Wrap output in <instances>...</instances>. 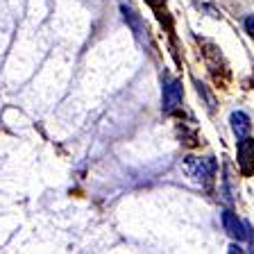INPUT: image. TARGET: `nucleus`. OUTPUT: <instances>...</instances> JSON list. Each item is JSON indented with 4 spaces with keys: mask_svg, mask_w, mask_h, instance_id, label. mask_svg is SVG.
<instances>
[{
    "mask_svg": "<svg viewBox=\"0 0 254 254\" xmlns=\"http://www.w3.org/2000/svg\"><path fill=\"white\" fill-rule=\"evenodd\" d=\"M182 95H184V89H182V82L177 77H170V75H164L161 77V109L166 114L175 111L182 105Z\"/></svg>",
    "mask_w": 254,
    "mask_h": 254,
    "instance_id": "f257e3e1",
    "label": "nucleus"
},
{
    "mask_svg": "<svg viewBox=\"0 0 254 254\" xmlns=\"http://www.w3.org/2000/svg\"><path fill=\"white\" fill-rule=\"evenodd\" d=\"M222 227H225V232H227L232 238H236V241H250V238H252L250 225L243 222L234 211H229V209L222 211Z\"/></svg>",
    "mask_w": 254,
    "mask_h": 254,
    "instance_id": "f03ea898",
    "label": "nucleus"
},
{
    "mask_svg": "<svg viewBox=\"0 0 254 254\" xmlns=\"http://www.w3.org/2000/svg\"><path fill=\"white\" fill-rule=\"evenodd\" d=\"M186 168H189V173L193 175L197 182H202V184H206V182L213 177V173H216V164H213L211 157H204V159L189 157V161H186Z\"/></svg>",
    "mask_w": 254,
    "mask_h": 254,
    "instance_id": "7ed1b4c3",
    "label": "nucleus"
},
{
    "mask_svg": "<svg viewBox=\"0 0 254 254\" xmlns=\"http://www.w3.org/2000/svg\"><path fill=\"white\" fill-rule=\"evenodd\" d=\"M238 168L245 177L254 173V138L245 136V138H238Z\"/></svg>",
    "mask_w": 254,
    "mask_h": 254,
    "instance_id": "20e7f679",
    "label": "nucleus"
},
{
    "mask_svg": "<svg viewBox=\"0 0 254 254\" xmlns=\"http://www.w3.org/2000/svg\"><path fill=\"white\" fill-rule=\"evenodd\" d=\"M229 125H232V132L236 138H245L250 134V116L245 111H234L229 116Z\"/></svg>",
    "mask_w": 254,
    "mask_h": 254,
    "instance_id": "39448f33",
    "label": "nucleus"
},
{
    "mask_svg": "<svg viewBox=\"0 0 254 254\" xmlns=\"http://www.w3.org/2000/svg\"><path fill=\"white\" fill-rule=\"evenodd\" d=\"M121 11H123V16H125V21L129 23V27L134 30V34H136V37H141V34H143V25H141V18L136 16V11L129 9L127 5H121Z\"/></svg>",
    "mask_w": 254,
    "mask_h": 254,
    "instance_id": "423d86ee",
    "label": "nucleus"
},
{
    "mask_svg": "<svg viewBox=\"0 0 254 254\" xmlns=\"http://www.w3.org/2000/svg\"><path fill=\"white\" fill-rule=\"evenodd\" d=\"M243 25H245V32H248L250 37L254 39V14H250L248 18H245V23H243Z\"/></svg>",
    "mask_w": 254,
    "mask_h": 254,
    "instance_id": "0eeeda50",
    "label": "nucleus"
},
{
    "mask_svg": "<svg viewBox=\"0 0 254 254\" xmlns=\"http://www.w3.org/2000/svg\"><path fill=\"white\" fill-rule=\"evenodd\" d=\"M150 7H159V5H164V0H145Z\"/></svg>",
    "mask_w": 254,
    "mask_h": 254,
    "instance_id": "6e6552de",
    "label": "nucleus"
},
{
    "mask_svg": "<svg viewBox=\"0 0 254 254\" xmlns=\"http://www.w3.org/2000/svg\"><path fill=\"white\" fill-rule=\"evenodd\" d=\"M227 252H238V254H241V252H245V250H243V248H238V245H229Z\"/></svg>",
    "mask_w": 254,
    "mask_h": 254,
    "instance_id": "1a4fd4ad",
    "label": "nucleus"
}]
</instances>
